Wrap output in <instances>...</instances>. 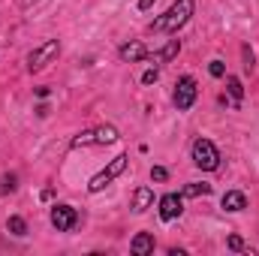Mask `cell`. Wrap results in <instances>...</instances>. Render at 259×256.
Returning a JSON list of instances; mask_svg holds the SVG:
<instances>
[{"label":"cell","mask_w":259,"mask_h":256,"mask_svg":"<svg viewBox=\"0 0 259 256\" xmlns=\"http://www.w3.org/2000/svg\"><path fill=\"white\" fill-rule=\"evenodd\" d=\"M58 55H61V42H58V39H49V42L36 46V49L27 55V69H30V72H39V69H46V66L52 64Z\"/></svg>","instance_id":"2"},{"label":"cell","mask_w":259,"mask_h":256,"mask_svg":"<svg viewBox=\"0 0 259 256\" xmlns=\"http://www.w3.org/2000/svg\"><path fill=\"white\" fill-rule=\"evenodd\" d=\"M181 196L178 193H166L163 199H160V217L163 220H175V217H181Z\"/></svg>","instance_id":"7"},{"label":"cell","mask_w":259,"mask_h":256,"mask_svg":"<svg viewBox=\"0 0 259 256\" xmlns=\"http://www.w3.org/2000/svg\"><path fill=\"white\" fill-rule=\"evenodd\" d=\"M124 169H127V157L121 154V157H115V160H112V163H109V166H106L103 172H97V175L91 178L88 190H91V193H100L103 187H109V184H112V181H115V178H118V175L124 172Z\"/></svg>","instance_id":"4"},{"label":"cell","mask_w":259,"mask_h":256,"mask_svg":"<svg viewBox=\"0 0 259 256\" xmlns=\"http://www.w3.org/2000/svg\"><path fill=\"white\" fill-rule=\"evenodd\" d=\"M166 178H169V172H166L163 166H154V169H151V181H166Z\"/></svg>","instance_id":"18"},{"label":"cell","mask_w":259,"mask_h":256,"mask_svg":"<svg viewBox=\"0 0 259 256\" xmlns=\"http://www.w3.org/2000/svg\"><path fill=\"white\" fill-rule=\"evenodd\" d=\"M151 3L154 0H139V9H151Z\"/></svg>","instance_id":"22"},{"label":"cell","mask_w":259,"mask_h":256,"mask_svg":"<svg viewBox=\"0 0 259 256\" xmlns=\"http://www.w3.org/2000/svg\"><path fill=\"white\" fill-rule=\"evenodd\" d=\"M112 142H118V130L112 124H103L94 130V145H112Z\"/></svg>","instance_id":"11"},{"label":"cell","mask_w":259,"mask_h":256,"mask_svg":"<svg viewBox=\"0 0 259 256\" xmlns=\"http://www.w3.org/2000/svg\"><path fill=\"white\" fill-rule=\"evenodd\" d=\"M229 247H232V250H244V241H241L238 235H232V238H229Z\"/></svg>","instance_id":"19"},{"label":"cell","mask_w":259,"mask_h":256,"mask_svg":"<svg viewBox=\"0 0 259 256\" xmlns=\"http://www.w3.org/2000/svg\"><path fill=\"white\" fill-rule=\"evenodd\" d=\"M193 6H196L193 0H175L160 18H154L151 30H154V33H178V27H184V24L190 21Z\"/></svg>","instance_id":"1"},{"label":"cell","mask_w":259,"mask_h":256,"mask_svg":"<svg viewBox=\"0 0 259 256\" xmlns=\"http://www.w3.org/2000/svg\"><path fill=\"white\" fill-rule=\"evenodd\" d=\"M193 103H196V78L193 75H184L175 84V109L178 112H187Z\"/></svg>","instance_id":"5"},{"label":"cell","mask_w":259,"mask_h":256,"mask_svg":"<svg viewBox=\"0 0 259 256\" xmlns=\"http://www.w3.org/2000/svg\"><path fill=\"white\" fill-rule=\"evenodd\" d=\"M208 193H211V184H187V187L181 190V196L196 199V196H208Z\"/></svg>","instance_id":"13"},{"label":"cell","mask_w":259,"mask_h":256,"mask_svg":"<svg viewBox=\"0 0 259 256\" xmlns=\"http://www.w3.org/2000/svg\"><path fill=\"white\" fill-rule=\"evenodd\" d=\"M193 163L205 172H214L220 166V151L214 148V142L208 139H196L193 142Z\"/></svg>","instance_id":"3"},{"label":"cell","mask_w":259,"mask_h":256,"mask_svg":"<svg viewBox=\"0 0 259 256\" xmlns=\"http://www.w3.org/2000/svg\"><path fill=\"white\" fill-rule=\"evenodd\" d=\"M130 247H133V253H136V256H148L151 250H154V238H151L148 232H139V235L133 238V244H130Z\"/></svg>","instance_id":"10"},{"label":"cell","mask_w":259,"mask_h":256,"mask_svg":"<svg viewBox=\"0 0 259 256\" xmlns=\"http://www.w3.org/2000/svg\"><path fill=\"white\" fill-rule=\"evenodd\" d=\"M75 223H78V214H75L72 205H55V208H52V226H55L58 232H69Z\"/></svg>","instance_id":"6"},{"label":"cell","mask_w":259,"mask_h":256,"mask_svg":"<svg viewBox=\"0 0 259 256\" xmlns=\"http://www.w3.org/2000/svg\"><path fill=\"white\" fill-rule=\"evenodd\" d=\"M6 229H9L12 235H24V232H27V223H24L21 217H9V223H6Z\"/></svg>","instance_id":"16"},{"label":"cell","mask_w":259,"mask_h":256,"mask_svg":"<svg viewBox=\"0 0 259 256\" xmlns=\"http://www.w3.org/2000/svg\"><path fill=\"white\" fill-rule=\"evenodd\" d=\"M151 202H154V190H151V187H139V190L133 193V205H130V208H133L136 214H142V211L151 208Z\"/></svg>","instance_id":"8"},{"label":"cell","mask_w":259,"mask_h":256,"mask_svg":"<svg viewBox=\"0 0 259 256\" xmlns=\"http://www.w3.org/2000/svg\"><path fill=\"white\" fill-rule=\"evenodd\" d=\"M178 52H181V42H178V39H172V42H169V46H166V49H163L157 58H160V61H172Z\"/></svg>","instance_id":"14"},{"label":"cell","mask_w":259,"mask_h":256,"mask_svg":"<svg viewBox=\"0 0 259 256\" xmlns=\"http://www.w3.org/2000/svg\"><path fill=\"white\" fill-rule=\"evenodd\" d=\"M208 72H211L214 78H223V75H226V66L220 64V61H211V66H208Z\"/></svg>","instance_id":"17"},{"label":"cell","mask_w":259,"mask_h":256,"mask_svg":"<svg viewBox=\"0 0 259 256\" xmlns=\"http://www.w3.org/2000/svg\"><path fill=\"white\" fill-rule=\"evenodd\" d=\"M0 190H15V178H12V175L3 178V187H0Z\"/></svg>","instance_id":"21"},{"label":"cell","mask_w":259,"mask_h":256,"mask_svg":"<svg viewBox=\"0 0 259 256\" xmlns=\"http://www.w3.org/2000/svg\"><path fill=\"white\" fill-rule=\"evenodd\" d=\"M226 211H244L247 208V196L244 193H238V190H229L226 196H223V202H220Z\"/></svg>","instance_id":"9"},{"label":"cell","mask_w":259,"mask_h":256,"mask_svg":"<svg viewBox=\"0 0 259 256\" xmlns=\"http://www.w3.org/2000/svg\"><path fill=\"white\" fill-rule=\"evenodd\" d=\"M142 81H145V84H151V81H157V69H148V72L142 75Z\"/></svg>","instance_id":"20"},{"label":"cell","mask_w":259,"mask_h":256,"mask_svg":"<svg viewBox=\"0 0 259 256\" xmlns=\"http://www.w3.org/2000/svg\"><path fill=\"white\" fill-rule=\"evenodd\" d=\"M226 84H229V94L235 97V103H241V97H244V88H241V81H238L235 75H229V78H226Z\"/></svg>","instance_id":"15"},{"label":"cell","mask_w":259,"mask_h":256,"mask_svg":"<svg viewBox=\"0 0 259 256\" xmlns=\"http://www.w3.org/2000/svg\"><path fill=\"white\" fill-rule=\"evenodd\" d=\"M121 58H124V61H130V64L142 61V58H145V46H142V42H130V46H124V49H121Z\"/></svg>","instance_id":"12"}]
</instances>
